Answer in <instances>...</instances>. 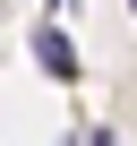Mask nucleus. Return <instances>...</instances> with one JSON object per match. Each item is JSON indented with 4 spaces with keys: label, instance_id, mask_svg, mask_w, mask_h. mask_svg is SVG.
Wrapping results in <instances>:
<instances>
[{
    "label": "nucleus",
    "instance_id": "nucleus-1",
    "mask_svg": "<svg viewBox=\"0 0 137 146\" xmlns=\"http://www.w3.org/2000/svg\"><path fill=\"white\" fill-rule=\"evenodd\" d=\"M34 69L60 78V86H77V43H68L60 26H34Z\"/></svg>",
    "mask_w": 137,
    "mask_h": 146
},
{
    "label": "nucleus",
    "instance_id": "nucleus-2",
    "mask_svg": "<svg viewBox=\"0 0 137 146\" xmlns=\"http://www.w3.org/2000/svg\"><path fill=\"white\" fill-rule=\"evenodd\" d=\"M86 146H111V129H86Z\"/></svg>",
    "mask_w": 137,
    "mask_h": 146
},
{
    "label": "nucleus",
    "instance_id": "nucleus-3",
    "mask_svg": "<svg viewBox=\"0 0 137 146\" xmlns=\"http://www.w3.org/2000/svg\"><path fill=\"white\" fill-rule=\"evenodd\" d=\"M51 9H68V0H51Z\"/></svg>",
    "mask_w": 137,
    "mask_h": 146
},
{
    "label": "nucleus",
    "instance_id": "nucleus-4",
    "mask_svg": "<svg viewBox=\"0 0 137 146\" xmlns=\"http://www.w3.org/2000/svg\"><path fill=\"white\" fill-rule=\"evenodd\" d=\"M128 9H137V0H128Z\"/></svg>",
    "mask_w": 137,
    "mask_h": 146
}]
</instances>
